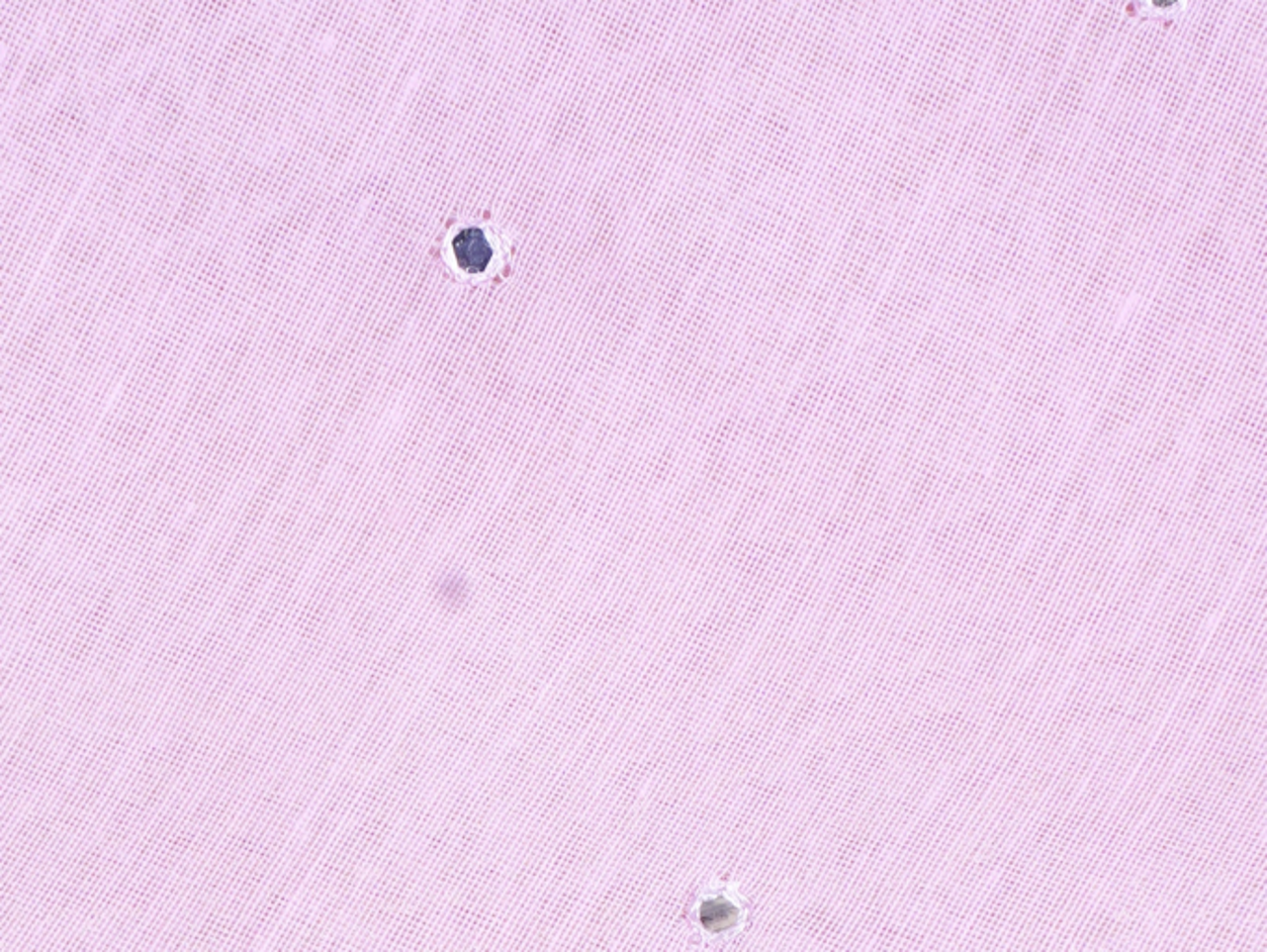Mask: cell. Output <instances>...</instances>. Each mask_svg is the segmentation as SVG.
<instances>
[{
  "label": "cell",
  "instance_id": "6da1fadb",
  "mask_svg": "<svg viewBox=\"0 0 1267 952\" xmlns=\"http://www.w3.org/2000/svg\"><path fill=\"white\" fill-rule=\"evenodd\" d=\"M452 246L459 266L471 274H482L493 257V249L489 246L484 231L476 228L461 231Z\"/></svg>",
  "mask_w": 1267,
  "mask_h": 952
}]
</instances>
